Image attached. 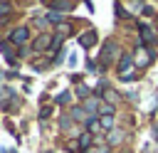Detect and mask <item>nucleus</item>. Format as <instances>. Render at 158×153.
<instances>
[{"instance_id":"6e6552de","label":"nucleus","mask_w":158,"mask_h":153,"mask_svg":"<svg viewBox=\"0 0 158 153\" xmlns=\"http://www.w3.org/2000/svg\"><path fill=\"white\" fill-rule=\"evenodd\" d=\"M49 10L69 12V10H74V2H72V0H54V2H49Z\"/></svg>"},{"instance_id":"9d476101","label":"nucleus","mask_w":158,"mask_h":153,"mask_svg":"<svg viewBox=\"0 0 158 153\" xmlns=\"http://www.w3.org/2000/svg\"><path fill=\"white\" fill-rule=\"evenodd\" d=\"M69 116H72V118H74V121H79V123H86V121H89V118H91V116H89V114H86V111H84V106H74V109H72V114H69Z\"/></svg>"},{"instance_id":"1a4fd4ad","label":"nucleus","mask_w":158,"mask_h":153,"mask_svg":"<svg viewBox=\"0 0 158 153\" xmlns=\"http://www.w3.org/2000/svg\"><path fill=\"white\" fill-rule=\"evenodd\" d=\"M96 37H99V35H96L94 30H86V32L79 35V44H81V47H91V44H96Z\"/></svg>"},{"instance_id":"7ed1b4c3","label":"nucleus","mask_w":158,"mask_h":153,"mask_svg":"<svg viewBox=\"0 0 158 153\" xmlns=\"http://www.w3.org/2000/svg\"><path fill=\"white\" fill-rule=\"evenodd\" d=\"M52 42H54V37L44 32V35H40V37L32 42V52H49V49H52Z\"/></svg>"},{"instance_id":"c85d7f7f","label":"nucleus","mask_w":158,"mask_h":153,"mask_svg":"<svg viewBox=\"0 0 158 153\" xmlns=\"http://www.w3.org/2000/svg\"><path fill=\"white\" fill-rule=\"evenodd\" d=\"M79 153H94V148H89V151H79Z\"/></svg>"},{"instance_id":"0eeeda50","label":"nucleus","mask_w":158,"mask_h":153,"mask_svg":"<svg viewBox=\"0 0 158 153\" xmlns=\"http://www.w3.org/2000/svg\"><path fill=\"white\" fill-rule=\"evenodd\" d=\"M86 131H89L91 136H99V133H106V131H104V126H101V121H99V116H91V118L86 121Z\"/></svg>"},{"instance_id":"20e7f679","label":"nucleus","mask_w":158,"mask_h":153,"mask_svg":"<svg viewBox=\"0 0 158 153\" xmlns=\"http://www.w3.org/2000/svg\"><path fill=\"white\" fill-rule=\"evenodd\" d=\"M133 62H136V67H138V69H143V67H148V64L153 62V54H151L146 47H138V49H136V54H133Z\"/></svg>"},{"instance_id":"5701e85b","label":"nucleus","mask_w":158,"mask_h":153,"mask_svg":"<svg viewBox=\"0 0 158 153\" xmlns=\"http://www.w3.org/2000/svg\"><path fill=\"white\" fill-rule=\"evenodd\" d=\"M69 101H72V94H69V91H64V94H59V96H57V104H62V106H64V104H69Z\"/></svg>"},{"instance_id":"f8f14e48","label":"nucleus","mask_w":158,"mask_h":153,"mask_svg":"<svg viewBox=\"0 0 158 153\" xmlns=\"http://www.w3.org/2000/svg\"><path fill=\"white\" fill-rule=\"evenodd\" d=\"M77 141H79V148H81V151H89V148H94V146H91V141H94V136H91L89 131H81Z\"/></svg>"},{"instance_id":"4be33fe9","label":"nucleus","mask_w":158,"mask_h":153,"mask_svg":"<svg viewBox=\"0 0 158 153\" xmlns=\"http://www.w3.org/2000/svg\"><path fill=\"white\" fill-rule=\"evenodd\" d=\"M57 35H62V37H67V35H72V25H69V22H62V25L57 27Z\"/></svg>"},{"instance_id":"393cba45","label":"nucleus","mask_w":158,"mask_h":153,"mask_svg":"<svg viewBox=\"0 0 158 153\" xmlns=\"http://www.w3.org/2000/svg\"><path fill=\"white\" fill-rule=\"evenodd\" d=\"M109 151H111L109 143H104V146H94V153H109Z\"/></svg>"},{"instance_id":"cd10ccee","label":"nucleus","mask_w":158,"mask_h":153,"mask_svg":"<svg viewBox=\"0 0 158 153\" xmlns=\"http://www.w3.org/2000/svg\"><path fill=\"white\" fill-rule=\"evenodd\" d=\"M49 114H52V109H49V106H44V109H42V111H40V116H42V118H47V116H49Z\"/></svg>"},{"instance_id":"a878e982","label":"nucleus","mask_w":158,"mask_h":153,"mask_svg":"<svg viewBox=\"0 0 158 153\" xmlns=\"http://www.w3.org/2000/svg\"><path fill=\"white\" fill-rule=\"evenodd\" d=\"M47 17H35V27H47Z\"/></svg>"},{"instance_id":"a211bd4d","label":"nucleus","mask_w":158,"mask_h":153,"mask_svg":"<svg viewBox=\"0 0 158 153\" xmlns=\"http://www.w3.org/2000/svg\"><path fill=\"white\" fill-rule=\"evenodd\" d=\"M7 15H12V2H7V0H0V20H5Z\"/></svg>"},{"instance_id":"aec40b11","label":"nucleus","mask_w":158,"mask_h":153,"mask_svg":"<svg viewBox=\"0 0 158 153\" xmlns=\"http://www.w3.org/2000/svg\"><path fill=\"white\" fill-rule=\"evenodd\" d=\"M136 76H138V69H136V67H131V69L121 72V79H123V81H133Z\"/></svg>"},{"instance_id":"6ab92c4d","label":"nucleus","mask_w":158,"mask_h":153,"mask_svg":"<svg viewBox=\"0 0 158 153\" xmlns=\"http://www.w3.org/2000/svg\"><path fill=\"white\" fill-rule=\"evenodd\" d=\"M0 49L5 52L7 62H15V52H12V44H10V42H0Z\"/></svg>"},{"instance_id":"9b49d317","label":"nucleus","mask_w":158,"mask_h":153,"mask_svg":"<svg viewBox=\"0 0 158 153\" xmlns=\"http://www.w3.org/2000/svg\"><path fill=\"white\" fill-rule=\"evenodd\" d=\"M121 141H123V131H121V128H114V131L106 133V143H109V146H118Z\"/></svg>"},{"instance_id":"4468645a","label":"nucleus","mask_w":158,"mask_h":153,"mask_svg":"<svg viewBox=\"0 0 158 153\" xmlns=\"http://www.w3.org/2000/svg\"><path fill=\"white\" fill-rule=\"evenodd\" d=\"M47 22L59 27V25H62V22H67V20H64V15H62V12H57V10H49V12H47Z\"/></svg>"},{"instance_id":"f03ea898","label":"nucleus","mask_w":158,"mask_h":153,"mask_svg":"<svg viewBox=\"0 0 158 153\" xmlns=\"http://www.w3.org/2000/svg\"><path fill=\"white\" fill-rule=\"evenodd\" d=\"M27 39H30V27H25V25L12 27V30H10V35H7V42H10V44H15V47H25V44H27Z\"/></svg>"},{"instance_id":"dca6fc26","label":"nucleus","mask_w":158,"mask_h":153,"mask_svg":"<svg viewBox=\"0 0 158 153\" xmlns=\"http://www.w3.org/2000/svg\"><path fill=\"white\" fill-rule=\"evenodd\" d=\"M99 121H101V126H104V131H106V133H109V131H114V116L99 114Z\"/></svg>"},{"instance_id":"ddd939ff","label":"nucleus","mask_w":158,"mask_h":153,"mask_svg":"<svg viewBox=\"0 0 158 153\" xmlns=\"http://www.w3.org/2000/svg\"><path fill=\"white\" fill-rule=\"evenodd\" d=\"M101 96H104V104H109V106H116L118 104V91H114L111 86L106 91H101Z\"/></svg>"},{"instance_id":"2eb2a0df","label":"nucleus","mask_w":158,"mask_h":153,"mask_svg":"<svg viewBox=\"0 0 158 153\" xmlns=\"http://www.w3.org/2000/svg\"><path fill=\"white\" fill-rule=\"evenodd\" d=\"M136 62H133V54H121V59H118V72H126V69H131Z\"/></svg>"},{"instance_id":"412c9836","label":"nucleus","mask_w":158,"mask_h":153,"mask_svg":"<svg viewBox=\"0 0 158 153\" xmlns=\"http://www.w3.org/2000/svg\"><path fill=\"white\" fill-rule=\"evenodd\" d=\"M114 10H116V15H118V17H123V20H126V17H131V12L126 10V5H123V2H116V5H114Z\"/></svg>"},{"instance_id":"f257e3e1","label":"nucleus","mask_w":158,"mask_h":153,"mask_svg":"<svg viewBox=\"0 0 158 153\" xmlns=\"http://www.w3.org/2000/svg\"><path fill=\"white\" fill-rule=\"evenodd\" d=\"M116 59H121L118 42H116V39H104L101 52H99V67H109V64H114Z\"/></svg>"},{"instance_id":"39448f33","label":"nucleus","mask_w":158,"mask_h":153,"mask_svg":"<svg viewBox=\"0 0 158 153\" xmlns=\"http://www.w3.org/2000/svg\"><path fill=\"white\" fill-rule=\"evenodd\" d=\"M81 106H84V111H86L89 116H99V111H101L104 101H101L99 96H89V99H86V101H84Z\"/></svg>"},{"instance_id":"b1692460","label":"nucleus","mask_w":158,"mask_h":153,"mask_svg":"<svg viewBox=\"0 0 158 153\" xmlns=\"http://www.w3.org/2000/svg\"><path fill=\"white\" fill-rule=\"evenodd\" d=\"M72 121H74V118L67 114V116H62V118H59V126H62V128H72Z\"/></svg>"},{"instance_id":"423d86ee","label":"nucleus","mask_w":158,"mask_h":153,"mask_svg":"<svg viewBox=\"0 0 158 153\" xmlns=\"http://www.w3.org/2000/svg\"><path fill=\"white\" fill-rule=\"evenodd\" d=\"M138 30H141V42H143V44H153V42H156V30H153L151 25L141 22Z\"/></svg>"},{"instance_id":"bb28decb","label":"nucleus","mask_w":158,"mask_h":153,"mask_svg":"<svg viewBox=\"0 0 158 153\" xmlns=\"http://www.w3.org/2000/svg\"><path fill=\"white\" fill-rule=\"evenodd\" d=\"M67 148H69V151H77V148H79V141H67ZM79 151H81V148H79Z\"/></svg>"},{"instance_id":"f3484780","label":"nucleus","mask_w":158,"mask_h":153,"mask_svg":"<svg viewBox=\"0 0 158 153\" xmlns=\"http://www.w3.org/2000/svg\"><path fill=\"white\" fill-rule=\"evenodd\" d=\"M74 94H77V96H79V99H84V101H86V99H89V96H91V89H89V86H86V84H79V86H77V89H74Z\"/></svg>"}]
</instances>
